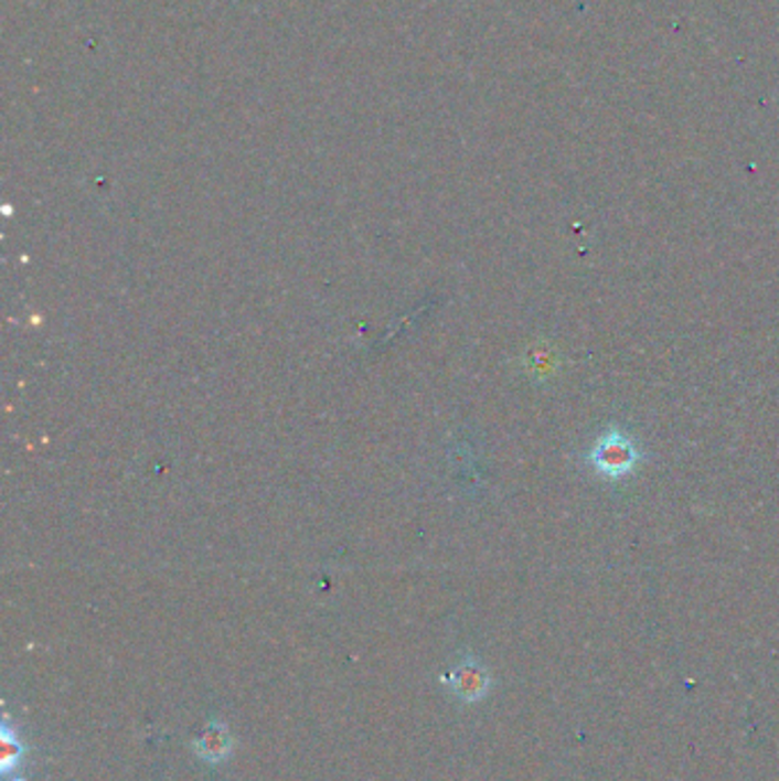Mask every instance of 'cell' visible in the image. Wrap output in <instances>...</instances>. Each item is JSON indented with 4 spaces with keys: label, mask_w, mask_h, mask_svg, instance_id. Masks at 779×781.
<instances>
[{
    "label": "cell",
    "mask_w": 779,
    "mask_h": 781,
    "mask_svg": "<svg viewBox=\"0 0 779 781\" xmlns=\"http://www.w3.org/2000/svg\"><path fill=\"white\" fill-rule=\"evenodd\" d=\"M640 460L642 450L638 448L636 439L622 428H608L588 452V462L593 464V469L608 480H622L631 475L638 469Z\"/></svg>",
    "instance_id": "cell-1"
},
{
    "label": "cell",
    "mask_w": 779,
    "mask_h": 781,
    "mask_svg": "<svg viewBox=\"0 0 779 781\" xmlns=\"http://www.w3.org/2000/svg\"><path fill=\"white\" fill-rule=\"evenodd\" d=\"M450 688L458 699L476 704L492 691V674L476 656H465L448 674Z\"/></svg>",
    "instance_id": "cell-2"
},
{
    "label": "cell",
    "mask_w": 779,
    "mask_h": 781,
    "mask_svg": "<svg viewBox=\"0 0 779 781\" xmlns=\"http://www.w3.org/2000/svg\"><path fill=\"white\" fill-rule=\"evenodd\" d=\"M192 752L202 761L217 766L234 755V736L224 723L213 718L204 734L192 740Z\"/></svg>",
    "instance_id": "cell-3"
},
{
    "label": "cell",
    "mask_w": 779,
    "mask_h": 781,
    "mask_svg": "<svg viewBox=\"0 0 779 781\" xmlns=\"http://www.w3.org/2000/svg\"><path fill=\"white\" fill-rule=\"evenodd\" d=\"M23 755H25V747L14 736V731L6 725L0 729V770H3V774L14 772L23 761Z\"/></svg>",
    "instance_id": "cell-4"
},
{
    "label": "cell",
    "mask_w": 779,
    "mask_h": 781,
    "mask_svg": "<svg viewBox=\"0 0 779 781\" xmlns=\"http://www.w3.org/2000/svg\"><path fill=\"white\" fill-rule=\"evenodd\" d=\"M12 781H25V779H12Z\"/></svg>",
    "instance_id": "cell-5"
}]
</instances>
